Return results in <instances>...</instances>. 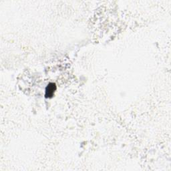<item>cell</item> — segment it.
Segmentation results:
<instances>
[{
    "instance_id": "6da1fadb",
    "label": "cell",
    "mask_w": 171,
    "mask_h": 171,
    "mask_svg": "<svg viewBox=\"0 0 171 171\" xmlns=\"http://www.w3.org/2000/svg\"><path fill=\"white\" fill-rule=\"evenodd\" d=\"M56 90V86L55 84L50 83L46 90V96L47 98H51L54 95V93Z\"/></svg>"
}]
</instances>
